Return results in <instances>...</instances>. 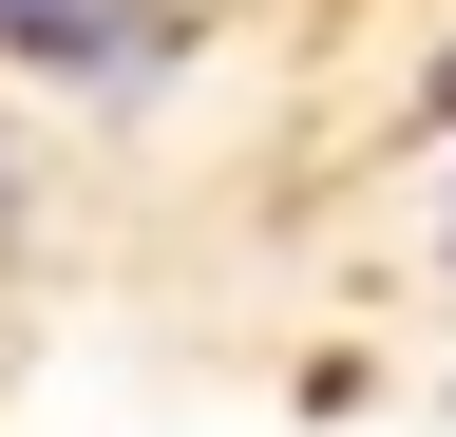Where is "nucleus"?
<instances>
[{
	"mask_svg": "<svg viewBox=\"0 0 456 437\" xmlns=\"http://www.w3.org/2000/svg\"><path fill=\"white\" fill-rule=\"evenodd\" d=\"M0 38H20L38 77H95V58H134V20H114V0H0Z\"/></svg>",
	"mask_w": 456,
	"mask_h": 437,
	"instance_id": "nucleus-1",
	"label": "nucleus"
},
{
	"mask_svg": "<svg viewBox=\"0 0 456 437\" xmlns=\"http://www.w3.org/2000/svg\"><path fill=\"white\" fill-rule=\"evenodd\" d=\"M437 115H456V58H437Z\"/></svg>",
	"mask_w": 456,
	"mask_h": 437,
	"instance_id": "nucleus-2",
	"label": "nucleus"
}]
</instances>
